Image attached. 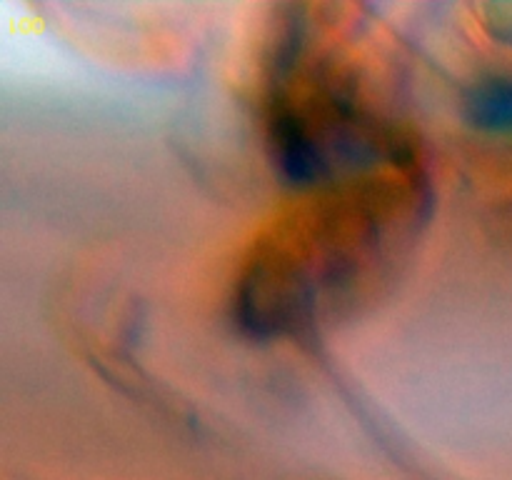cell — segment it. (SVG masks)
I'll return each mask as SVG.
<instances>
[{"label": "cell", "instance_id": "1", "mask_svg": "<svg viewBox=\"0 0 512 480\" xmlns=\"http://www.w3.org/2000/svg\"><path fill=\"white\" fill-rule=\"evenodd\" d=\"M465 115L475 128L512 135V78H483L465 95Z\"/></svg>", "mask_w": 512, "mask_h": 480}]
</instances>
